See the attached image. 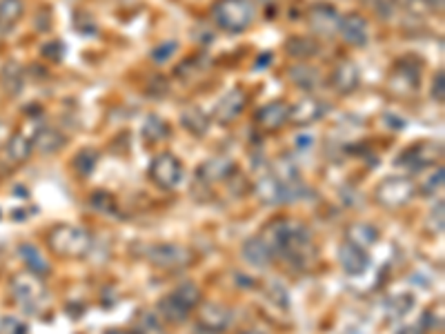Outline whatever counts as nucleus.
Returning a JSON list of instances; mask_svg holds the SVG:
<instances>
[{"label": "nucleus", "mask_w": 445, "mask_h": 334, "mask_svg": "<svg viewBox=\"0 0 445 334\" xmlns=\"http://www.w3.org/2000/svg\"><path fill=\"white\" fill-rule=\"evenodd\" d=\"M91 201H94L91 205H94L96 209H100V212H114V209H116V203H114V199H112L110 194H105V192H98V194H94V199H91Z\"/></svg>", "instance_id": "nucleus-36"}, {"label": "nucleus", "mask_w": 445, "mask_h": 334, "mask_svg": "<svg viewBox=\"0 0 445 334\" xmlns=\"http://www.w3.org/2000/svg\"><path fill=\"white\" fill-rule=\"evenodd\" d=\"M437 159H441V145L423 141L419 145H412L405 154L398 156L396 165H403V167H408V170H412V172H419V170H423V167H427V165H434Z\"/></svg>", "instance_id": "nucleus-10"}, {"label": "nucleus", "mask_w": 445, "mask_h": 334, "mask_svg": "<svg viewBox=\"0 0 445 334\" xmlns=\"http://www.w3.org/2000/svg\"><path fill=\"white\" fill-rule=\"evenodd\" d=\"M234 172H236L234 163L229 159H223V156L209 159V161H205L201 167H198V176L209 180V183H212V180H225V178L232 176Z\"/></svg>", "instance_id": "nucleus-20"}, {"label": "nucleus", "mask_w": 445, "mask_h": 334, "mask_svg": "<svg viewBox=\"0 0 445 334\" xmlns=\"http://www.w3.org/2000/svg\"><path fill=\"white\" fill-rule=\"evenodd\" d=\"M432 225L434 232H443V201H439L437 207L432 209Z\"/></svg>", "instance_id": "nucleus-39"}, {"label": "nucleus", "mask_w": 445, "mask_h": 334, "mask_svg": "<svg viewBox=\"0 0 445 334\" xmlns=\"http://www.w3.org/2000/svg\"><path fill=\"white\" fill-rule=\"evenodd\" d=\"M212 13L221 29L229 34H241L252 25L254 7L250 0H216Z\"/></svg>", "instance_id": "nucleus-4"}, {"label": "nucleus", "mask_w": 445, "mask_h": 334, "mask_svg": "<svg viewBox=\"0 0 445 334\" xmlns=\"http://www.w3.org/2000/svg\"><path fill=\"white\" fill-rule=\"evenodd\" d=\"M65 143H67L65 136L58 129H52V127H40L32 139V145L36 149H40L42 154H54V151H58Z\"/></svg>", "instance_id": "nucleus-22"}, {"label": "nucleus", "mask_w": 445, "mask_h": 334, "mask_svg": "<svg viewBox=\"0 0 445 334\" xmlns=\"http://www.w3.org/2000/svg\"><path fill=\"white\" fill-rule=\"evenodd\" d=\"M98 151L96 149H91V147H85L81 149L79 154L74 156V167H76V172H79L81 176H89L91 172L96 170V165H98Z\"/></svg>", "instance_id": "nucleus-30"}, {"label": "nucleus", "mask_w": 445, "mask_h": 334, "mask_svg": "<svg viewBox=\"0 0 445 334\" xmlns=\"http://www.w3.org/2000/svg\"><path fill=\"white\" fill-rule=\"evenodd\" d=\"M414 192H417V188H414V183L410 178L405 176H388L383 178L374 196L378 205L388 207V209H396V207H403L412 201Z\"/></svg>", "instance_id": "nucleus-6"}, {"label": "nucleus", "mask_w": 445, "mask_h": 334, "mask_svg": "<svg viewBox=\"0 0 445 334\" xmlns=\"http://www.w3.org/2000/svg\"><path fill=\"white\" fill-rule=\"evenodd\" d=\"M339 32L352 47H365L367 45V21L357 11L347 13L339 21Z\"/></svg>", "instance_id": "nucleus-16"}, {"label": "nucleus", "mask_w": 445, "mask_h": 334, "mask_svg": "<svg viewBox=\"0 0 445 334\" xmlns=\"http://www.w3.org/2000/svg\"><path fill=\"white\" fill-rule=\"evenodd\" d=\"M314 141H312V136H299V139H296V145L301 147V149H305V147H308V145H312Z\"/></svg>", "instance_id": "nucleus-40"}, {"label": "nucleus", "mask_w": 445, "mask_h": 334, "mask_svg": "<svg viewBox=\"0 0 445 334\" xmlns=\"http://www.w3.org/2000/svg\"><path fill=\"white\" fill-rule=\"evenodd\" d=\"M11 294L16 299V303L25 308V312H38L40 306L47 299V290L36 275H16L11 279Z\"/></svg>", "instance_id": "nucleus-5"}, {"label": "nucleus", "mask_w": 445, "mask_h": 334, "mask_svg": "<svg viewBox=\"0 0 445 334\" xmlns=\"http://www.w3.org/2000/svg\"><path fill=\"white\" fill-rule=\"evenodd\" d=\"M347 241L354 243V246H359V248H363V250L372 248L378 241V230L370 223H352L347 227Z\"/></svg>", "instance_id": "nucleus-23"}, {"label": "nucleus", "mask_w": 445, "mask_h": 334, "mask_svg": "<svg viewBox=\"0 0 445 334\" xmlns=\"http://www.w3.org/2000/svg\"><path fill=\"white\" fill-rule=\"evenodd\" d=\"M263 241L270 246L274 256L289 261L291 265H305L314 254V243L310 230L299 221L281 219L265 227Z\"/></svg>", "instance_id": "nucleus-1"}, {"label": "nucleus", "mask_w": 445, "mask_h": 334, "mask_svg": "<svg viewBox=\"0 0 445 334\" xmlns=\"http://www.w3.org/2000/svg\"><path fill=\"white\" fill-rule=\"evenodd\" d=\"M201 303V290L198 285L187 281L180 283L172 294H167L158 301V314L170 323H183L190 316V312Z\"/></svg>", "instance_id": "nucleus-2"}, {"label": "nucleus", "mask_w": 445, "mask_h": 334, "mask_svg": "<svg viewBox=\"0 0 445 334\" xmlns=\"http://www.w3.org/2000/svg\"><path fill=\"white\" fill-rule=\"evenodd\" d=\"M328 108L323 100H318L316 96H305L303 100H299L294 108H289V118L294 125L305 127V125H312L316 120H320L325 116Z\"/></svg>", "instance_id": "nucleus-12"}, {"label": "nucleus", "mask_w": 445, "mask_h": 334, "mask_svg": "<svg viewBox=\"0 0 445 334\" xmlns=\"http://www.w3.org/2000/svg\"><path fill=\"white\" fill-rule=\"evenodd\" d=\"M178 52V42L176 40H167V42H161L158 47H154L151 50V60H154L156 65H163V63H167V60H170L174 54Z\"/></svg>", "instance_id": "nucleus-33"}, {"label": "nucleus", "mask_w": 445, "mask_h": 334, "mask_svg": "<svg viewBox=\"0 0 445 334\" xmlns=\"http://www.w3.org/2000/svg\"><path fill=\"white\" fill-rule=\"evenodd\" d=\"M256 194L265 205H283V203H289V201H296L303 194V185L301 183L289 185L276 174H265V176L258 178Z\"/></svg>", "instance_id": "nucleus-7"}, {"label": "nucleus", "mask_w": 445, "mask_h": 334, "mask_svg": "<svg viewBox=\"0 0 445 334\" xmlns=\"http://www.w3.org/2000/svg\"><path fill=\"white\" fill-rule=\"evenodd\" d=\"M180 123L194 136H205L209 132V116L201 108H187L180 114Z\"/></svg>", "instance_id": "nucleus-25"}, {"label": "nucleus", "mask_w": 445, "mask_h": 334, "mask_svg": "<svg viewBox=\"0 0 445 334\" xmlns=\"http://www.w3.org/2000/svg\"><path fill=\"white\" fill-rule=\"evenodd\" d=\"M243 334H263V332H256V330H248V332H243Z\"/></svg>", "instance_id": "nucleus-44"}, {"label": "nucleus", "mask_w": 445, "mask_h": 334, "mask_svg": "<svg viewBox=\"0 0 445 334\" xmlns=\"http://www.w3.org/2000/svg\"><path fill=\"white\" fill-rule=\"evenodd\" d=\"M289 79H291V83H294V85L305 89V92H312V89H316L318 83H320V74L312 65L301 63V65L289 67Z\"/></svg>", "instance_id": "nucleus-24"}, {"label": "nucleus", "mask_w": 445, "mask_h": 334, "mask_svg": "<svg viewBox=\"0 0 445 334\" xmlns=\"http://www.w3.org/2000/svg\"><path fill=\"white\" fill-rule=\"evenodd\" d=\"M359 83H361V71L354 63H347V60L336 67L334 74H332V87L341 96H347V94L354 92V89L359 87Z\"/></svg>", "instance_id": "nucleus-19"}, {"label": "nucleus", "mask_w": 445, "mask_h": 334, "mask_svg": "<svg viewBox=\"0 0 445 334\" xmlns=\"http://www.w3.org/2000/svg\"><path fill=\"white\" fill-rule=\"evenodd\" d=\"M105 334H129V332H125V330H107Z\"/></svg>", "instance_id": "nucleus-43"}, {"label": "nucleus", "mask_w": 445, "mask_h": 334, "mask_svg": "<svg viewBox=\"0 0 445 334\" xmlns=\"http://www.w3.org/2000/svg\"><path fill=\"white\" fill-rule=\"evenodd\" d=\"M25 13L23 0H0V29H11Z\"/></svg>", "instance_id": "nucleus-27"}, {"label": "nucleus", "mask_w": 445, "mask_h": 334, "mask_svg": "<svg viewBox=\"0 0 445 334\" xmlns=\"http://www.w3.org/2000/svg\"><path fill=\"white\" fill-rule=\"evenodd\" d=\"M198 323H201V328L209 334H221L229 328V323H232V312L219 306V303H205L201 310V316H198Z\"/></svg>", "instance_id": "nucleus-15"}, {"label": "nucleus", "mask_w": 445, "mask_h": 334, "mask_svg": "<svg viewBox=\"0 0 445 334\" xmlns=\"http://www.w3.org/2000/svg\"><path fill=\"white\" fill-rule=\"evenodd\" d=\"M149 178L161 190H174L183 180V165L174 154H158L149 165Z\"/></svg>", "instance_id": "nucleus-8"}, {"label": "nucleus", "mask_w": 445, "mask_h": 334, "mask_svg": "<svg viewBox=\"0 0 445 334\" xmlns=\"http://www.w3.org/2000/svg\"><path fill=\"white\" fill-rule=\"evenodd\" d=\"M396 3H403V5H410V3H412V0H396Z\"/></svg>", "instance_id": "nucleus-45"}, {"label": "nucleus", "mask_w": 445, "mask_h": 334, "mask_svg": "<svg viewBox=\"0 0 445 334\" xmlns=\"http://www.w3.org/2000/svg\"><path fill=\"white\" fill-rule=\"evenodd\" d=\"M287 118H289V105L285 100H272V103L263 105L254 116L256 125L265 132H274V129L283 127L287 123Z\"/></svg>", "instance_id": "nucleus-14"}, {"label": "nucleus", "mask_w": 445, "mask_h": 334, "mask_svg": "<svg viewBox=\"0 0 445 334\" xmlns=\"http://www.w3.org/2000/svg\"><path fill=\"white\" fill-rule=\"evenodd\" d=\"M42 56L47 58V60H54V63H58V60H63V56H65V45L58 42V40L47 42L42 47Z\"/></svg>", "instance_id": "nucleus-35"}, {"label": "nucleus", "mask_w": 445, "mask_h": 334, "mask_svg": "<svg viewBox=\"0 0 445 334\" xmlns=\"http://www.w3.org/2000/svg\"><path fill=\"white\" fill-rule=\"evenodd\" d=\"M0 334H27V326L16 316H0Z\"/></svg>", "instance_id": "nucleus-34"}, {"label": "nucleus", "mask_w": 445, "mask_h": 334, "mask_svg": "<svg viewBox=\"0 0 445 334\" xmlns=\"http://www.w3.org/2000/svg\"><path fill=\"white\" fill-rule=\"evenodd\" d=\"M339 11L332 5H316L310 9V25L320 36H332L334 32H339Z\"/></svg>", "instance_id": "nucleus-17"}, {"label": "nucleus", "mask_w": 445, "mask_h": 334, "mask_svg": "<svg viewBox=\"0 0 445 334\" xmlns=\"http://www.w3.org/2000/svg\"><path fill=\"white\" fill-rule=\"evenodd\" d=\"M401 334H425V330H419L417 326H410V328H403Z\"/></svg>", "instance_id": "nucleus-42"}, {"label": "nucleus", "mask_w": 445, "mask_h": 334, "mask_svg": "<svg viewBox=\"0 0 445 334\" xmlns=\"http://www.w3.org/2000/svg\"><path fill=\"white\" fill-rule=\"evenodd\" d=\"M134 334H165V328L154 312L141 310L134 318Z\"/></svg>", "instance_id": "nucleus-28"}, {"label": "nucleus", "mask_w": 445, "mask_h": 334, "mask_svg": "<svg viewBox=\"0 0 445 334\" xmlns=\"http://www.w3.org/2000/svg\"><path fill=\"white\" fill-rule=\"evenodd\" d=\"M285 52H287V56L296 58V60H308L318 54V42H314L312 38H305V36H294L285 42Z\"/></svg>", "instance_id": "nucleus-26"}, {"label": "nucleus", "mask_w": 445, "mask_h": 334, "mask_svg": "<svg viewBox=\"0 0 445 334\" xmlns=\"http://www.w3.org/2000/svg\"><path fill=\"white\" fill-rule=\"evenodd\" d=\"M47 243L52 252L60 256H69V259H79L91 250V234L83 227L76 225H56L47 236Z\"/></svg>", "instance_id": "nucleus-3"}, {"label": "nucleus", "mask_w": 445, "mask_h": 334, "mask_svg": "<svg viewBox=\"0 0 445 334\" xmlns=\"http://www.w3.org/2000/svg\"><path fill=\"white\" fill-rule=\"evenodd\" d=\"M241 254H243V261L252 267H267L274 259V254H272L267 243L263 241V236H252L245 241L241 248Z\"/></svg>", "instance_id": "nucleus-18"}, {"label": "nucleus", "mask_w": 445, "mask_h": 334, "mask_svg": "<svg viewBox=\"0 0 445 334\" xmlns=\"http://www.w3.org/2000/svg\"><path fill=\"white\" fill-rule=\"evenodd\" d=\"M432 98L443 103L445 98V81H443V71L437 74V79H434V85H432Z\"/></svg>", "instance_id": "nucleus-38"}, {"label": "nucleus", "mask_w": 445, "mask_h": 334, "mask_svg": "<svg viewBox=\"0 0 445 334\" xmlns=\"http://www.w3.org/2000/svg\"><path fill=\"white\" fill-rule=\"evenodd\" d=\"M248 108V94L243 92L241 87L232 89V92H227L219 103L216 108H214V120L221 125H229L234 123V120L243 114V110Z\"/></svg>", "instance_id": "nucleus-11"}, {"label": "nucleus", "mask_w": 445, "mask_h": 334, "mask_svg": "<svg viewBox=\"0 0 445 334\" xmlns=\"http://www.w3.org/2000/svg\"><path fill=\"white\" fill-rule=\"evenodd\" d=\"M167 136H170V127H167V123L161 116L151 114L143 125V139L147 143H158V141H165Z\"/></svg>", "instance_id": "nucleus-29"}, {"label": "nucleus", "mask_w": 445, "mask_h": 334, "mask_svg": "<svg viewBox=\"0 0 445 334\" xmlns=\"http://www.w3.org/2000/svg\"><path fill=\"white\" fill-rule=\"evenodd\" d=\"M147 259L151 265L163 270H178L192 261V252L176 243H161V246H151L147 250Z\"/></svg>", "instance_id": "nucleus-9"}, {"label": "nucleus", "mask_w": 445, "mask_h": 334, "mask_svg": "<svg viewBox=\"0 0 445 334\" xmlns=\"http://www.w3.org/2000/svg\"><path fill=\"white\" fill-rule=\"evenodd\" d=\"M339 263H341L345 275L361 277L363 272L370 267V256H367V252L363 248L345 241V243H341V248H339Z\"/></svg>", "instance_id": "nucleus-13"}, {"label": "nucleus", "mask_w": 445, "mask_h": 334, "mask_svg": "<svg viewBox=\"0 0 445 334\" xmlns=\"http://www.w3.org/2000/svg\"><path fill=\"white\" fill-rule=\"evenodd\" d=\"M414 306V296L412 294H401V296H392L388 301V314L390 316H403L410 312V308Z\"/></svg>", "instance_id": "nucleus-32"}, {"label": "nucleus", "mask_w": 445, "mask_h": 334, "mask_svg": "<svg viewBox=\"0 0 445 334\" xmlns=\"http://www.w3.org/2000/svg\"><path fill=\"white\" fill-rule=\"evenodd\" d=\"M18 254H21V259L25 261L27 270L32 272V275H36V277L50 275V270H52L50 261L45 259L42 252L36 246H32V243H23V246L18 248Z\"/></svg>", "instance_id": "nucleus-21"}, {"label": "nucleus", "mask_w": 445, "mask_h": 334, "mask_svg": "<svg viewBox=\"0 0 445 334\" xmlns=\"http://www.w3.org/2000/svg\"><path fill=\"white\" fill-rule=\"evenodd\" d=\"M32 141H27L25 136L16 134V136H11L9 143H7V154L11 161H16V163H23L27 161L29 156H32Z\"/></svg>", "instance_id": "nucleus-31"}, {"label": "nucleus", "mask_w": 445, "mask_h": 334, "mask_svg": "<svg viewBox=\"0 0 445 334\" xmlns=\"http://www.w3.org/2000/svg\"><path fill=\"white\" fill-rule=\"evenodd\" d=\"M270 58H272L270 54H263V56L258 58L260 63H256V65H254V69H263V67H267V65H270Z\"/></svg>", "instance_id": "nucleus-41"}, {"label": "nucleus", "mask_w": 445, "mask_h": 334, "mask_svg": "<svg viewBox=\"0 0 445 334\" xmlns=\"http://www.w3.org/2000/svg\"><path fill=\"white\" fill-rule=\"evenodd\" d=\"M443 178H445V172H443V167H439V170L427 178V183H425V188H423V192H427V194H432V192H437V190H441L443 188Z\"/></svg>", "instance_id": "nucleus-37"}]
</instances>
